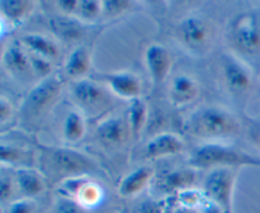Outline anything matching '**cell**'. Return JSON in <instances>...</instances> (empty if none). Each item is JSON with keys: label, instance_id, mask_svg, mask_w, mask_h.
Segmentation results:
<instances>
[{"label": "cell", "instance_id": "1", "mask_svg": "<svg viewBox=\"0 0 260 213\" xmlns=\"http://www.w3.org/2000/svg\"><path fill=\"white\" fill-rule=\"evenodd\" d=\"M228 51L248 63L255 73L260 70V5L234 14L225 28Z\"/></svg>", "mask_w": 260, "mask_h": 213}, {"label": "cell", "instance_id": "2", "mask_svg": "<svg viewBox=\"0 0 260 213\" xmlns=\"http://www.w3.org/2000/svg\"><path fill=\"white\" fill-rule=\"evenodd\" d=\"M185 132L203 144L238 137L244 123L234 112L221 105H202L196 109L184 124Z\"/></svg>", "mask_w": 260, "mask_h": 213}, {"label": "cell", "instance_id": "3", "mask_svg": "<svg viewBox=\"0 0 260 213\" xmlns=\"http://www.w3.org/2000/svg\"><path fill=\"white\" fill-rule=\"evenodd\" d=\"M188 165L197 170L215 167H260V156L222 142L201 144L192 150Z\"/></svg>", "mask_w": 260, "mask_h": 213}, {"label": "cell", "instance_id": "4", "mask_svg": "<svg viewBox=\"0 0 260 213\" xmlns=\"http://www.w3.org/2000/svg\"><path fill=\"white\" fill-rule=\"evenodd\" d=\"M174 37L185 52L202 57L215 47L217 28L212 19L205 15L188 14L175 24Z\"/></svg>", "mask_w": 260, "mask_h": 213}, {"label": "cell", "instance_id": "5", "mask_svg": "<svg viewBox=\"0 0 260 213\" xmlns=\"http://www.w3.org/2000/svg\"><path fill=\"white\" fill-rule=\"evenodd\" d=\"M40 164L43 172L62 175L63 179L89 175L98 167L91 157L70 147L40 146Z\"/></svg>", "mask_w": 260, "mask_h": 213}, {"label": "cell", "instance_id": "6", "mask_svg": "<svg viewBox=\"0 0 260 213\" xmlns=\"http://www.w3.org/2000/svg\"><path fill=\"white\" fill-rule=\"evenodd\" d=\"M63 89L62 78L53 74L32 86L23 99L19 116L23 121H37L56 105Z\"/></svg>", "mask_w": 260, "mask_h": 213}, {"label": "cell", "instance_id": "7", "mask_svg": "<svg viewBox=\"0 0 260 213\" xmlns=\"http://www.w3.org/2000/svg\"><path fill=\"white\" fill-rule=\"evenodd\" d=\"M240 169L235 167H215L207 170L202 182L205 193L211 207L220 213H233L234 192Z\"/></svg>", "mask_w": 260, "mask_h": 213}, {"label": "cell", "instance_id": "8", "mask_svg": "<svg viewBox=\"0 0 260 213\" xmlns=\"http://www.w3.org/2000/svg\"><path fill=\"white\" fill-rule=\"evenodd\" d=\"M112 95L103 84L93 78H84L70 84L71 99L84 116L99 114L111 108Z\"/></svg>", "mask_w": 260, "mask_h": 213}, {"label": "cell", "instance_id": "9", "mask_svg": "<svg viewBox=\"0 0 260 213\" xmlns=\"http://www.w3.org/2000/svg\"><path fill=\"white\" fill-rule=\"evenodd\" d=\"M220 71L223 86L233 98H244L250 93L255 71L238 56L228 50L221 53Z\"/></svg>", "mask_w": 260, "mask_h": 213}, {"label": "cell", "instance_id": "10", "mask_svg": "<svg viewBox=\"0 0 260 213\" xmlns=\"http://www.w3.org/2000/svg\"><path fill=\"white\" fill-rule=\"evenodd\" d=\"M90 78L103 84L113 95L124 100H134L141 98V79L132 71H109V73H94Z\"/></svg>", "mask_w": 260, "mask_h": 213}, {"label": "cell", "instance_id": "11", "mask_svg": "<svg viewBox=\"0 0 260 213\" xmlns=\"http://www.w3.org/2000/svg\"><path fill=\"white\" fill-rule=\"evenodd\" d=\"M95 136L98 141L108 149H119L128 142L132 137L127 117L108 116L102 119L95 128Z\"/></svg>", "mask_w": 260, "mask_h": 213}, {"label": "cell", "instance_id": "12", "mask_svg": "<svg viewBox=\"0 0 260 213\" xmlns=\"http://www.w3.org/2000/svg\"><path fill=\"white\" fill-rule=\"evenodd\" d=\"M2 65L12 78L28 81L35 78L29 61V53L20 42H13L3 50Z\"/></svg>", "mask_w": 260, "mask_h": 213}, {"label": "cell", "instance_id": "13", "mask_svg": "<svg viewBox=\"0 0 260 213\" xmlns=\"http://www.w3.org/2000/svg\"><path fill=\"white\" fill-rule=\"evenodd\" d=\"M144 60L150 79L155 86L162 84L169 78L173 67V57L165 46L160 43L149 45L145 50Z\"/></svg>", "mask_w": 260, "mask_h": 213}, {"label": "cell", "instance_id": "14", "mask_svg": "<svg viewBox=\"0 0 260 213\" xmlns=\"http://www.w3.org/2000/svg\"><path fill=\"white\" fill-rule=\"evenodd\" d=\"M185 150L183 139L178 134L170 132H161L152 136L145 144L142 156L146 160H159L175 156Z\"/></svg>", "mask_w": 260, "mask_h": 213}, {"label": "cell", "instance_id": "15", "mask_svg": "<svg viewBox=\"0 0 260 213\" xmlns=\"http://www.w3.org/2000/svg\"><path fill=\"white\" fill-rule=\"evenodd\" d=\"M201 93L200 83L188 74H178L172 79L168 89V98L175 108H184L197 100Z\"/></svg>", "mask_w": 260, "mask_h": 213}, {"label": "cell", "instance_id": "16", "mask_svg": "<svg viewBox=\"0 0 260 213\" xmlns=\"http://www.w3.org/2000/svg\"><path fill=\"white\" fill-rule=\"evenodd\" d=\"M198 180V170L192 166L178 167L164 172L157 179V189L167 195H177L182 190L194 188Z\"/></svg>", "mask_w": 260, "mask_h": 213}, {"label": "cell", "instance_id": "17", "mask_svg": "<svg viewBox=\"0 0 260 213\" xmlns=\"http://www.w3.org/2000/svg\"><path fill=\"white\" fill-rule=\"evenodd\" d=\"M93 52L86 45H79L73 48L63 62L62 74L70 81L80 80L90 74Z\"/></svg>", "mask_w": 260, "mask_h": 213}, {"label": "cell", "instance_id": "18", "mask_svg": "<svg viewBox=\"0 0 260 213\" xmlns=\"http://www.w3.org/2000/svg\"><path fill=\"white\" fill-rule=\"evenodd\" d=\"M50 28L52 29L56 38L62 42H76L85 36V23L79 20L76 17L57 14L50 18Z\"/></svg>", "mask_w": 260, "mask_h": 213}, {"label": "cell", "instance_id": "19", "mask_svg": "<svg viewBox=\"0 0 260 213\" xmlns=\"http://www.w3.org/2000/svg\"><path fill=\"white\" fill-rule=\"evenodd\" d=\"M15 185L17 192L20 193L22 198H35L40 197L46 189V180L43 175L32 167H19L14 170Z\"/></svg>", "mask_w": 260, "mask_h": 213}, {"label": "cell", "instance_id": "20", "mask_svg": "<svg viewBox=\"0 0 260 213\" xmlns=\"http://www.w3.org/2000/svg\"><path fill=\"white\" fill-rule=\"evenodd\" d=\"M20 43L29 52L40 55L47 60L55 61L60 57V45L55 38L37 32L24 33L20 37Z\"/></svg>", "mask_w": 260, "mask_h": 213}, {"label": "cell", "instance_id": "21", "mask_svg": "<svg viewBox=\"0 0 260 213\" xmlns=\"http://www.w3.org/2000/svg\"><path fill=\"white\" fill-rule=\"evenodd\" d=\"M154 169L149 165L136 167L131 172L122 178L118 184V194L123 198L136 197L151 183Z\"/></svg>", "mask_w": 260, "mask_h": 213}, {"label": "cell", "instance_id": "22", "mask_svg": "<svg viewBox=\"0 0 260 213\" xmlns=\"http://www.w3.org/2000/svg\"><path fill=\"white\" fill-rule=\"evenodd\" d=\"M36 3L32 0H2L0 2V18L2 23L9 27H15L27 19L33 13Z\"/></svg>", "mask_w": 260, "mask_h": 213}, {"label": "cell", "instance_id": "23", "mask_svg": "<svg viewBox=\"0 0 260 213\" xmlns=\"http://www.w3.org/2000/svg\"><path fill=\"white\" fill-rule=\"evenodd\" d=\"M86 132L85 116L79 109H71L66 113L62 123V138L69 144H78Z\"/></svg>", "mask_w": 260, "mask_h": 213}, {"label": "cell", "instance_id": "24", "mask_svg": "<svg viewBox=\"0 0 260 213\" xmlns=\"http://www.w3.org/2000/svg\"><path fill=\"white\" fill-rule=\"evenodd\" d=\"M126 117L128 119L129 127H131L132 137L139 138L146 126L147 118H149V106H147L146 101L142 98H137L129 101Z\"/></svg>", "mask_w": 260, "mask_h": 213}, {"label": "cell", "instance_id": "25", "mask_svg": "<svg viewBox=\"0 0 260 213\" xmlns=\"http://www.w3.org/2000/svg\"><path fill=\"white\" fill-rule=\"evenodd\" d=\"M29 152L24 150L23 147L17 146L14 144H8V142H2L0 146V160H2L3 166L8 165V166H17L19 167H30L28 164V157Z\"/></svg>", "mask_w": 260, "mask_h": 213}, {"label": "cell", "instance_id": "26", "mask_svg": "<svg viewBox=\"0 0 260 213\" xmlns=\"http://www.w3.org/2000/svg\"><path fill=\"white\" fill-rule=\"evenodd\" d=\"M103 197L104 192L101 185L96 182H94V180L89 179L80 189L75 200H78L88 210L94 207H98L102 203V200H103Z\"/></svg>", "mask_w": 260, "mask_h": 213}, {"label": "cell", "instance_id": "27", "mask_svg": "<svg viewBox=\"0 0 260 213\" xmlns=\"http://www.w3.org/2000/svg\"><path fill=\"white\" fill-rule=\"evenodd\" d=\"M175 204L183 205V207H189L200 209V208H210L211 204L208 203L207 198H206L205 193L202 189H197V188H189V189L182 190L178 193L177 195L172 197Z\"/></svg>", "mask_w": 260, "mask_h": 213}, {"label": "cell", "instance_id": "28", "mask_svg": "<svg viewBox=\"0 0 260 213\" xmlns=\"http://www.w3.org/2000/svg\"><path fill=\"white\" fill-rule=\"evenodd\" d=\"M103 15V3L99 0H79L76 15L79 20L88 24L99 20Z\"/></svg>", "mask_w": 260, "mask_h": 213}, {"label": "cell", "instance_id": "29", "mask_svg": "<svg viewBox=\"0 0 260 213\" xmlns=\"http://www.w3.org/2000/svg\"><path fill=\"white\" fill-rule=\"evenodd\" d=\"M89 179H90L89 175H76V176L66 178L58 183V194L60 197L76 199L80 189Z\"/></svg>", "mask_w": 260, "mask_h": 213}, {"label": "cell", "instance_id": "30", "mask_svg": "<svg viewBox=\"0 0 260 213\" xmlns=\"http://www.w3.org/2000/svg\"><path fill=\"white\" fill-rule=\"evenodd\" d=\"M29 53V61L30 67H32V73L35 78L38 80H43V79L48 78V76L53 75V63L51 60L42 57L40 55H36L28 51Z\"/></svg>", "mask_w": 260, "mask_h": 213}, {"label": "cell", "instance_id": "31", "mask_svg": "<svg viewBox=\"0 0 260 213\" xmlns=\"http://www.w3.org/2000/svg\"><path fill=\"white\" fill-rule=\"evenodd\" d=\"M103 3V15L102 18L106 19H113V18L119 17L124 13L129 12L134 7V3L128 0H104Z\"/></svg>", "mask_w": 260, "mask_h": 213}, {"label": "cell", "instance_id": "32", "mask_svg": "<svg viewBox=\"0 0 260 213\" xmlns=\"http://www.w3.org/2000/svg\"><path fill=\"white\" fill-rule=\"evenodd\" d=\"M169 199H155V198H146L141 200L136 207L135 213H165Z\"/></svg>", "mask_w": 260, "mask_h": 213}, {"label": "cell", "instance_id": "33", "mask_svg": "<svg viewBox=\"0 0 260 213\" xmlns=\"http://www.w3.org/2000/svg\"><path fill=\"white\" fill-rule=\"evenodd\" d=\"M52 213H86V209L78 200L58 197L53 204Z\"/></svg>", "mask_w": 260, "mask_h": 213}, {"label": "cell", "instance_id": "34", "mask_svg": "<svg viewBox=\"0 0 260 213\" xmlns=\"http://www.w3.org/2000/svg\"><path fill=\"white\" fill-rule=\"evenodd\" d=\"M244 131L246 138L260 152V118L245 117L244 119Z\"/></svg>", "mask_w": 260, "mask_h": 213}, {"label": "cell", "instance_id": "35", "mask_svg": "<svg viewBox=\"0 0 260 213\" xmlns=\"http://www.w3.org/2000/svg\"><path fill=\"white\" fill-rule=\"evenodd\" d=\"M15 190H17V185H15L14 174H7L3 171L0 176V200L3 203H7L13 197Z\"/></svg>", "mask_w": 260, "mask_h": 213}, {"label": "cell", "instance_id": "36", "mask_svg": "<svg viewBox=\"0 0 260 213\" xmlns=\"http://www.w3.org/2000/svg\"><path fill=\"white\" fill-rule=\"evenodd\" d=\"M37 204L35 199L19 198L8 203L5 213H35Z\"/></svg>", "mask_w": 260, "mask_h": 213}, {"label": "cell", "instance_id": "37", "mask_svg": "<svg viewBox=\"0 0 260 213\" xmlns=\"http://www.w3.org/2000/svg\"><path fill=\"white\" fill-rule=\"evenodd\" d=\"M79 0H58L56 3L57 10L60 14L70 15V17H75L76 10H78Z\"/></svg>", "mask_w": 260, "mask_h": 213}, {"label": "cell", "instance_id": "38", "mask_svg": "<svg viewBox=\"0 0 260 213\" xmlns=\"http://www.w3.org/2000/svg\"><path fill=\"white\" fill-rule=\"evenodd\" d=\"M13 112H14V109H13V105L9 99L2 96L0 98V122H2V124L7 123L12 118Z\"/></svg>", "mask_w": 260, "mask_h": 213}, {"label": "cell", "instance_id": "39", "mask_svg": "<svg viewBox=\"0 0 260 213\" xmlns=\"http://www.w3.org/2000/svg\"><path fill=\"white\" fill-rule=\"evenodd\" d=\"M173 209L174 213H200V210L196 209V208H189V207H183V205L173 204Z\"/></svg>", "mask_w": 260, "mask_h": 213}, {"label": "cell", "instance_id": "40", "mask_svg": "<svg viewBox=\"0 0 260 213\" xmlns=\"http://www.w3.org/2000/svg\"><path fill=\"white\" fill-rule=\"evenodd\" d=\"M173 200L172 198L169 199V203H168V207H167V210H165V213H174V209H173Z\"/></svg>", "mask_w": 260, "mask_h": 213}, {"label": "cell", "instance_id": "41", "mask_svg": "<svg viewBox=\"0 0 260 213\" xmlns=\"http://www.w3.org/2000/svg\"><path fill=\"white\" fill-rule=\"evenodd\" d=\"M118 213H131L129 212V209L127 207H123L122 208V209H119V212Z\"/></svg>", "mask_w": 260, "mask_h": 213}]
</instances>
